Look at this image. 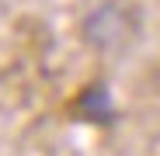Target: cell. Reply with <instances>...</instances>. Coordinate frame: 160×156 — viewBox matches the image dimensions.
<instances>
[{
  "instance_id": "cell-1",
  "label": "cell",
  "mask_w": 160,
  "mask_h": 156,
  "mask_svg": "<svg viewBox=\"0 0 160 156\" xmlns=\"http://www.w3.org/2000/svg\"><path fill=\"white\" fill-rule=\"evenodd\" d=\"M139 31V21L122 0H98L80 17V35L101 56H122Z\"/></svg>"
}]
</instances>
